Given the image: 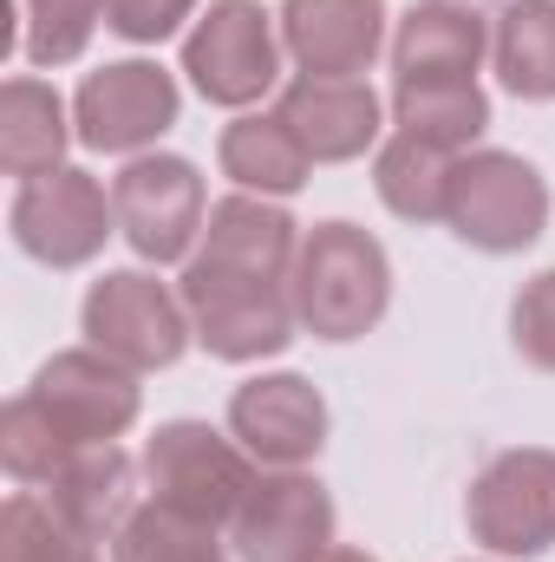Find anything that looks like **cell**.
I'll return each instance as SVG.
<instances>
[{"label": "cell", "instance_id": "1", "mask_svg": "<svg viewBox=\"0 0 555 562\" xmlns=\"http://www.w3.org/2000/svg\"><path fill=\"white\" fill-rule=\"evenodd\" d=\"M287 288H294V314L314 340H360L386 321L393 262H386L380 236H366L360 223H314L301 236Z\"/></svg>", "mask_w": 555, "mask_h": 562}, {"label": "cell", "instance_id": "2", "mask_svg": "<svg viewBox=\"0 0 555 562\" xmlns=\"http://www.w3.org/2000/svg\"><path fill=\"white\" fill-rule=\"evenodd\" d=\"M183 307H190V327L196 340L216 353V360H269L294 340L301 314H294V288L281 276H242V269H223L209 256H190L183 281H177Z\"/></svg>", "mask_w": 555, "mask_h": 562}, {"label": "cell", "instance_id": "3", "mask_svg": "<svg viewBox=\"0 0 555 562\" xmlns=\"http://www.w3.org/2000/svg\"><path fill=\"white\" fill-rule=\"evenodd\" d=\"M550 223V183L530 157L517 150H464L451 164V196H444V229L484 256H517L543 236Z\"/></svg>", "mask_w": 555, "mask_h": 562}, {"label": "cell", "instance_id": "4", "mask_svg": "<svg viewBox=\"0 0 555 562\" xmlns=\"http://www.w3.org/2000/svg\"><path fill=\"white\" fill-rule=\"evenodd\" d=\"M138 464H144V491L157 504H170V510H183L196 524H216V530L236 524V510H242V497L256 484V458L203 419L157 425Z\"/></svg>", "mask_w": 555, "mask_h": 562}, {"label": "cell", "instance_id": "5", "mask_svg": "<svg viewBox=\"0 0 555 562\" xmlns=\"http://www.w3.org/2000/svg\"><path fill=\"white\" fill-rule=\"evenodd\" d=\"M281 20L262 0H209V13L183 40V72L209 105H256L281 79Z\"/></svg>", "mask_w": 555, "mask_h": 562}, {"label": "cell", "instance_id": "6", "mask_svg": "<svg viewBox=\"0 0 555 562\" xmlns=\"http://www.w3.org/2000/svg\"><path fill=\"white\" fill-rule=\"evenodd\" d=\"M79 327H86V347L112 353V360L132 367V373L170 367V360L196 340L183 294H170L163 281L144 276V269H118V276L92 281V294H86V307H79Z\"/></svg>", "mask_w": 555, "mask_h": 562}, {"label": "cell", "instance_id": "7", "mask_svg": "<svg viewBox=\"0 0 555 562\" xmlns=\"http://www.w3.org/2000/svg\"><path fill=\"white\" fill-rule=\"evenodd\" d=\"M464 524L490 557H543L555 543V451H497L464 491Z\"/></svg>", "mask_w": 555, "mask_h": 562}, {"label": "cell", "instance_id": "8", "mask_svg": "<svg viewBox=\"0 0 555 562\" xmlns=\"http://www.w3.org/2000/svg\"><path fill=\"white\" fill-rule=\"evenodd\" d=\"M112 210H118V236L138 249L144 262H190L196 243H203V223H209V203H203V177L190 157H132L118 177H112Z\"/></svg>", "mask_w": 555, "mask_h": 562}, {"label": "cell", "instance_id": "9", "mask_svg": "<svg viewBox=\"0 0 555 562\" xmlns=\"http://www.w3.org/2000/svg\"><path fill=\"white\" fill-rule=\"evenodd\" d=\"M112 229H118V210L92 170L66 164V170L20 183V196H13V243L46 269H86Z\"/></svg>", "mask_w": 555, "mask_h": 562}, {"label": "cell", "instance_id": "10", "mask_svg": "<svg viewBox=\"0 0 555 562\" xmlns=\"http://www.w3.org/2000/svg\"><path fill=\"white\" fill-rule=\"evenodd\" d=\"M53 425L86 451V445H118L132 425H138V373L132 367H118L112 353H99V347H66V353H53L39 373H33V386H26Z\"/></svg>", "mask_w": 555, "mask_h": 562}, {"label": "cell", "instance_id": "11", "mask_svg": "<svg viewBox=\"0 0 555 562\" xmlns=\"http://www.w3.org/2000/svg\"><path fill=\"white\" fill-rule=\"evenodd\" d=\"M229 543L242 562H314L333 550V497L307 471H256Z\"/></svg>", "mask_w": 555, "mask_h": 562}, {"label": "cell", "instance_id": "12", "mask_svg": "<svg viewBox=\"0 0 555 562\" xmlns=\"http://www.w3.org/2000/svg\"><path fill=\"white\" fill-rule=\"evenodd\" d=\"M72 125L86 150H112L132 157L144 144H157L177 125V79L150 59H118L105 72H92L72 99Z\"/></svg>", "mask_w": 555, "mask_h": 562}, {"label": "cell", "instance_id": "13", "mask_svg": "<svg viewBox=\"0 0 555 562\" xmlns=\"http://www.w3.org/2000/svg\"><path fill=\"white\" fill-rule=\"evenodd\" d=\"M229 438L256 464H269V471H301L327 445V400L301 373H262V380L236 386V400H229Z\"/></svg>", "mask_w": 555, "mask_h": 562}, {"label": "cell", "instance_id": "14", "mask_svg": "<svg viewBox=\"0 0 555 562\" xmlns=\"http://www.w3.org/2000/svg\"><path fill=\"white\" fill-rule=\"evenodd\" d=\"M275 20L307 79H360L386 46V0H281Z\"/></svg>", "mask_w": 555, "mask_h": 562}, {"label": "cell", "instance_id": "15", "mask_svg": "<svg viewBox=\"0 0 555 562\" xmlns=\"http://www.w3.org/2000/svg\"><path fill=\"white\" fill-rule=\"evenodd\" d=\"M281 119L294 125V138L307 144L314 164H347L366 157V144H380V92L366 79H294L275 105Z\"/></svg>", "mask_w": 555, "mask_h": 562}, {"label": "cell", "instance_id": "16", "mask_svg": "<svg viewBox=\"0 0 555 562\" xmlns=\"http://www.w3.org/2000/svg\"><path fill=\"white\" fill-rule=\"evenodd\" d=\"M138 477L144 464L118 445H86L39 497L53 504V517L66 530H79L86 543H112L132 517H138Z\"/></svg>", "mask_w": 555, "mask_h": 562}, {"label": "cell", "instance_id": "17", "mask_svg": "<svg viewBox=\"0 0 555 562\" xmlns=\"http://www.w3.org/2000/svg\"><path fill=\"white\" fill-rule=\"evenodd\" d=\"M490 53V20L464 0H418L393 33V72L412 79H477Z\"/></svg>", "mask_w": 555, "mask_h": 562}, {"label": "cell", "instance_id": "18", "mask_svg": "<svg viewBox=\"0 0 555 562\" xmlns=\"http://www.w3.org/2000/svg\"><path fill=\"white\" fill-rule=\"evenodd\" d=\"M196 256L223 262V269H242V276H294V256H301V229L294 216L281 210L275 196H223L209 203V223H203V243Z\"/></svg>", "mask_w": 555, "mask_h": 562}, {"label": "cell", "instance_id": "19", "mask_svg": "<svg viewBox=\"0 0 555 562\" xmlns=\"http://www.w3.org/2000/svg\"><path fill=\"white\" fill-rule=\"evenodd\" d=\"M79 125L66 119V99L46 79H7L0 86V170L33 183L46 170H66V144Z\"/></svg>", "mask_w": 555, "mask_h": 562}, {"label": "cell", "instance_id": "20", "mask_svg": "<svg viewBox=\"0 0 555 562\" xmlns=\"http://www.w3.org/2000/svg\"><path fill=\"white\" fill-rule=\"evenodd\" d=\"M216 157H223V177H236L249 196H294L314 177L307 144L294 138V125L281 112H249V119L223 125Z\"/></svg>", "mask_w": 555, "mask_h": 562}, {"label": "cell", "instance_id": "21", "mask_svg": "<svg viewBox=\"0 0 555 562\" xmlns=\"http://www.w3.org/2000/svg\"><path fill=\"white\" fill-rule=\"evenodd\" d=\"M393 125L444 157H464L490 125V99L477 79H412V86H393Z\"/></svg>", "mask_w": 555, "mask_h": 562}, {"label": "cell", "instance_id": "22", "mask_svg": "<svg viewBox=\"0 0 555 562\" xmlns=\"http://www.w3.org/2000/svg\"><path fill=\"white\" fill-rule=\"evenodd\" d=\"M490 59L503 92L555 99V0H510L490 13Z\"/></svg>", "mask_w": 555, "mask_h": 562}, {"label": "cell", "instance_id": "23", "mask_svg": "<svg viewBox=\"0 0 555 562\" xmlns=\"http://www.w3.org/2000/svg\"><path fill=\"white\" fill-rule=\"evenodd\" d=\"M451 164H457V157H444V150H431V144L393 132V138L380 144V164H373L380 203H386L393 216H406V223H444Z\"/></svg>", "mask_w": 555, "mask_h": 562}, {"label": "cell", "instance_id": "24", "mask_svg": "<svg viewBox=\"0 0 555 562\" xmlns=\"http://www.w3.org/2000/svg\"><path fill=\"white\" fill-rule=\"evenodd\" d=\"M72 458H79V445L53 425V413H46L33 393H13V400H7V413H0V464H7L13 484L46 491Z\"/></svg>", "mask_w": 555, "mask_h": 562}, {"label": "cell", "instance_id": "25", "mask_svg": "<svg viewBox=\"0 0 555 562\" xmlns=\"http://www.w3.org/2000/svg\"><path fill=\"white\" fill-rule=\"evenodd\" d=\"M112 562H229V550H223L216 524H196V517L144 497L138 517L112 537Z\"/></svg>", "mask_w": 555, "mask_h": 562}, {"label": "cell", "instance_id": "26", "mask_svg": "<svg viewBox=\"0 0 555 562\" xmlns=\"http://www.w3.org/2000/svg\"><path fill=\"white\" fill-rule=\"evenodd\" d=\"M0 562H99V543L66 530L39 491H13L0 504Z\"/></svg>", "mask_w": 555, "mask_h": 562}, {"label": "cell", "instance_id": "27", "mask_svg": "<svg viewBox=\"0 0 555 562\" xmlns=\"http://www.w3.org/2000/svg\"><path fill=\"white\" fill-rule=\"evenodd\" d=\"M105 20V0H26V59L72 66Z\"/></svg>", "mask_w": 555, "mask_h": 562}, {"label": "cell", "instance_id": "28", "mask_svg": "<svg viewBox=\"0 0 555 562\" xmlns=\"http://www.w3.org/2000/svg\"><path fill=\"white\" fill-rule=\"evenodd\" d=\"M510 347L536 367V373H555V269L530 276L510 301Z\"/></svg>", "mask_w": 555, "mask_h": 562}, {"label": "cell", "instance_id": "29", "mask_svg": "<svg viewBox=\"0 0 555 562\" xmlns=\"http://www.w3.org/2000/svg\"><path fill=\"white\" fill-rule=\"evenodd\" d=\"M190 13H196V0H105V26L125 33V40H138V46L170 40Z\"/></svg>", "mask_w": 555, "mask_h": 562}, {"label": "cell", "instance_id": "30", "mask_svg": "<svg viewBox=\"0 0 555 562\" xmlns=\"http://www.w3.org/2000/svg\"><path fill=\"white\" fill-rule=\"evenodd\" d=\"M314 562H373V557H366V550H347V543H333L327 557H314Z\"/></svg>", "mask_w": 555, "mask_h": 562}]
</instances>
